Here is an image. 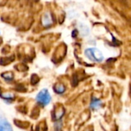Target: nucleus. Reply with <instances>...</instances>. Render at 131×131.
I'll use <instances>...</instances> for the list:
<instances>
[{
	"instance_id": "1",
	"label": "nucleus",
	"mask_w": 131,
	"mask_h": 131,
	"mask_svg": "<svg viewBox=\"0 0 131 131\" xmlns=\"http://www.w3.org/2000/svg\"><path fill=\"white\" fill-rule=\"evenodd\" d=\"M85 55L89 59L93 62H100L103 60V56L102 52L96 48H90L86 49Z\"/></svg>"
},
{
	"instance_id": "7",
	"label": "nucleus",
	"mask_w": 131,
	"mask_h": 131,
	"mask_svg": "<svg viewBox=\"0 0 131 131\" xmlns=\"http://www.w3.org/2000/svg\"><path fill=\"white\" fill-rule=\"evenodd\" d=\"M2 77L6 80H11L13 79V74L12 73H5L2 74Z\"/></svg>"
},
{
	"instance_id": "6",
	"label": "nucleus",
	"mask_w": 131,
	"mask_h": 131,
	"mask_svg": "<svg viewBox=\"0 0 131 131\" xmlns=\"http://www.w3.org/2000/svg\"><path fill=\"white\" fill-rule=\"evenodd\" d=\"M54 90L57 93H62L65 90V87L62 84H59V85H57L54 87Z\"/></svg>"
},
{
	"instance_id": "5",
	"label": "nucleus",
	"mask_w": 131,
	"mask_h": 131,
	"mask_svg": "<svg viewBox=\"0 0 131 131\" xmlns=\"http://www.w3.org/2000/svg\"><path fill=\"white\" fill-rule=\"evenodd\" d=\"M100 105H101V102L97 99H93L91 103V107L93 109H97L100 107Z\"/></svg>"
},
{
	"instance_id": "3",
	"label": "nucleus",
	"mask_w": 131,
	"mask_h": 131,
	"mask_svg": "<svg viewBox=\"0 0 131 131\" xmlns=\"http://www.w3.org/2000/svg\"><path fill=\"white\" fill-rule=\"evenodd\" d=\"M0 131H13L11 124L4 117H0Z\"/></svg>"
},
{
	"instance_id": "4",
	"label": "nucleus",
	"mask_w": 131,
	"mask_h": 131,
	"mask_svg": "<svg viewBox=\"0 0 131 131\" xmlns=\"http://www.w3.org/2000/svg\"><path fill=\"white\" fill-rule=\"evenodd\" d=\"M51 23H52V20H51V18H50L49 14H48V13L45 14L44 16H43V19H42V24L45 26H48Z\"/></svg>"
},
{
	"instance_id": "2",
	"label": "nucleus",
	"mask_w": 131,
	"mask_h": 131,
	"mask_svg": "<svg viewBox=\"0 0 131 131\" xmlns=\"http://www.w3.org/2000/svg\"><path fill=\"white\" fill-rule=\"evenodd\" d=\"M36 101L42 106L48 105L51 101V96L46 89L42 90L36 96Z\"/></svg>"
},
{
	"instance_id": "8",
	"label": "nucleus",
	"mask_w": 131,
	"mask_h": 131,
	"mask_svg": "<svg viewBox=\"0 0 131 131\" xmlns=\"http://www.w3.org/2000/svg\"><path fill=\"white\" fill-rule=\"evenodd\" d=\"M1 43H2V39H0V44H1Z\"/></svg>"
}]
</instances>
